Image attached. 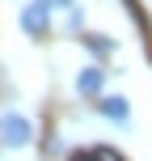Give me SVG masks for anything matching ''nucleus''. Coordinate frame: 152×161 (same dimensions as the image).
Wrapping results in <instances>:
<instances>
[{
    "mask_svg": "<svg viewBox=\"0 0 152 161\" xmlns=\"http://www.w3.org/2000/svg\"><path fill=\"white\" fill-rule=\"evenodd\" d=\"M30 140H34V123L21 110H4L0 114V144L4 148H25Z\"/></svg>",
    "mask_w": 152,
    "mask_h": 161,
    "instance_id": "nucleus-1",
    "label": "nucleus"
},
{
    "mask_svg": "<svg viewBox=\"0 0 152 161\" xmlns=\"http://www.w3.org/2000/svg\"><path fill=\"white\" fill-rule=\"evenodd\" d=\"M21 30H25V34H34V38L51 30V8L42 4V0H30V4L21 8Z\"/></svg>",
    "mask_w": 152,
    "mask_h": 161,
    "instance_id": "nucleus-2",
    "label": "nucleus"
},
{
    "mask_svg": "<svg viewBox=\"0 0 152 161\" xmlns=\"http://www.w3.org/2000/svg\"><path fill=\"white\" fill-rule=\"evenodd\" d=\"M97 110H102V114H106L110 123H127V119H131V106H127V97H118V93H110V97L102 93Z\"/></svg>",
    "mask_w": 152,
    "mask_h": 161,
    "instance_id": "nucleus-3",
    "label": "nucleus"
},
{
    "mask_svg": "<svg viewBox=\"0 0 152 161\" xmlns=\"http://www.w3.org/2000/svg\"><path fill=\"white\" fill-rule=\"evenodd\" d=\"M102 89H106V68H85V72L76 76V93L93 97V93H102Z\"/></svg>",
    "mask_w": 152,
    "mask_h": 161,
    "instance_id": "nucleus-4",
    "label": "nucleus"
},
{
    "mask_svg": "<svg viewBox=\"0 0 152 161\" xmlns=\"http://www.w3.org/2000/svg\"><path fill=\"white\" fill-rule=\"evenodd\" d=\"M131 13H135V21L144 25V34L152 38V0H131Z\"/></svg>",
    "mask_w": 152,
    "mask_h": 161,
    "instance_id": "nucleus-5",
    "label": "nucleus"
},
{
    "mask_svg": "<svg viewBox=\"0 0 152 161\" xmlns=\"http://www.w3.org/2000/svg\"><path fill=\"white\" fill-rule=\"evenodd\" d=\"M72 161H123L114 148H85V153H76Z\"/></svg>",
    "mask_w": 152,
    "mask_h": 161,
    "instance_id": "nucleus-6",
    "label": "nucleus"
},
{
    "mask_svg": "<svg viewBox=\"0 0 152 161\" xmlns=\"http://www.w3.org/2000/svg\"><path fill=\"white\" fill-rule=\"evenodd\" d=\"M85 47L93 51V55H110V51H114V42H110V38H102V34H89V38H85Z\"/></svg>",
    "mask_w": 152,
    "mask_h": 161,
    "instance_id": "nucleus-7",
    "label": "nucleus"
},
{
    "mask_svg": "<svg viewBox=\"0 0 152 161\" xmlns=\"http://www.w3.org/2000/svg\"><path fill=\"white\" fill-rule=\"evenodd\" d=\"M80 25H85V8H80V4H72V8H68V34H72V30H80Z\"/></svg>",
    "mask_w": 152,
    "mask_h": 161,
    "instance_id": "nucleus-8",
    "label": "nucleus"
},
{
    "mask_svg": "<svg viewBox=\"0 0 152 161\" xmlns=\"http://www.w3.org/2000/svg\"><path fill=\"white\" fill-rule=\"evenodd\" d=\"M47 8H72V0H42Z\"/></svg>",
    "mask_w": 152,
    "mask_h": 161,
    "instance_id": "nucleus-9",
    "label": "nucleus"
}]
</instances>
